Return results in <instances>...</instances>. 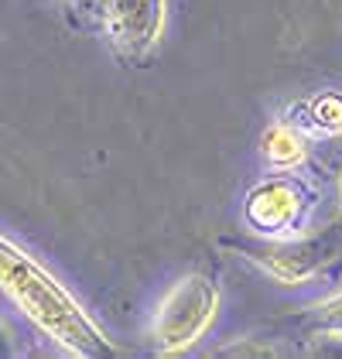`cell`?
I'll use <instances>...</instances> for the list:
<instances>
[{
	"instance_id": "1",
	"label": "cell",
	"mask_w": 342,
	"mask_h": 359,
	"mask_svg": "<svg viewBox=\"0 0 342 359\" xmlns=\"http://www.w3.org/2000/svg\"><path fill=\"white\" fill-rule=\"evenodd\" d=\"M0 291L65 353L83 359L116 356V346L31 253L0 236Z\"/></svg>"
},
{
	"instance_id": "2",
	"label": "cell",
	"mask_w": 342,
	"mask_h": 359,
	"mask_svg": "<svg viewBox=\"0 0 342 359\" xmlns=\"http://www.w3.org/2000/svg\"><path fill=\"white\" fill-rule=\"evenodd\" d=\"M216 308H219V287L209 277H182L168 291V298L161 302L158 315H154V325H151V339H154L158 353H165V356L185 353L212 325Z\"/></svg>"
},
{
	"instance_id": "3",
	"label": "cell",
	"mask_w": 342,
	"mask_h": 359,
	"mask_svg": "<svg viewBox=\"0 0 342 359\" xmlns=\"http://www.w3.org/2000/svg\"><path fill=\"white\" fill-rule=\"evenodd\" d=\"M100 28L123 62L144 65L165 31V0H107Z\"/></svg>"
},
{
	"instance_id": "4",
	"label": "cell",
	"mask_w": 342,
	"mask_h": 359,
	"mask_svg": "<svg viewBox=\"0 0 342 359\" xmlns=\"http://www.w3.org/2000/svg\"><path fill=\"white\" fill-rule=\"evenodd\" d=\"M305 189L301 182L294 178H271L264 185H256L254 192L247 195V222L254 226L256 233H267V236H278L294 229L301 216H305Z\"/></svg>"
},
{
	"instance_id": "5",
	"label": "cell",
	"mask_w": 342,
	"mask_h": 359,
	"mask_svg": "<svg viewBox=\"0 0 342 359\" xmlns=\"http://www.w3.org/2000/svg\"><path fill=\"white\" fill-rule=\"evenodd\" d=\"M254 253V260L267 264L271 271L285 280H298L318 264V250L305 247V243H274V247H260V250H247Z\"/></svg>"
},
{
	"instance_id": "6",
	"label": "cell",
	"mask_w": 342,
	"mask_h": 359,
	"mask_svg": "<svg viewBox=\"0 0 342 359\" xmlns=\"http://www.w3.org/2000/svg\"><path fill=\"white\" fill-rule=\"evenodd\" d=\"M260 151H264V158L271 161L274 168H294L301 165L305 158H308V147H305V137H301V130L298 127H291V123H274L264 140H260Z\"/></svg>"
},
{
	"instance_id": "7",
	"label": "cell",
	"mask_w": 342,
	"mask_h": 359,
	"mask_svg": "<svg viewBox=\"0 0 342 359\" xmlns=\"http://www.w3.org/2000/svg\"><path fill=\"white\" fill-rule=\"evenodd\" d=\"M301 110L308 113V123H301V127H308L315 134H325V137H339L342 134V93H318Z\"/></svg>"
},
{
	"instance_id": "8",
	"label": "cell",
	"mask_w": 342,
	"mask_h": 359,
	"mask_svg": "<svg viewBox=\"0 0 342 359\" xmlns=\"http://www.w3.org/2000/svg\"><path fill=\"white\" fill-rule=\"evenodd\" d=\"M305 325L312 329V335H322V332H339L342 335V294L322 302L318 308H312L305 315Z\"/></svg>"
},
{
	"instance_id": "9",
	"label": "cell",
	"mask_w": 342,
	"mask_h": 359,
	"mask_svg": "<svg viewBox=\"0 0 342 359\" xmlns=\"http://www.w3.org/2000/svg\"><path fill=\"white\" fill-rule=\"evenodd\" d=\"M69 7L83 18L86 25H93V28H100V21H103V7H107V0H69Z\"/></svg>"
},
{
	"instance_id": "10",
	"label": "cell",
	"mask_w": 342,
	"mask_h": 359,
	"mask_svg": "<svg viewBox=\"0 0 342 359\" xmlns=\"http://www.w3.org/2000/svg\"><path fill=\"white\" fill-rule=\"evenodd\" d=\"M278 349H271V346H264V342H254V339H247V342H236V346H226V349H219L216 356H274Z\"/></svg>"
},
{
	"instance_id": "11",
	"label": "cell",
	"mask_w": 342,
	"mask_h": 359,
	"mask_svg": "<svg viewBox=\"0 0 342 359\" xmlns=\"http://www.w3.org/2000/svg\"><path fill=\"white\" fill-rule=\"evenodd\" d=\"M14 356V332L4 325V318H0V359Z\"/></svg>"
},
{
	"instance_id": "12",
	"label": "cell",
	"mask_w": 342,
	"mask_h": 359,
	"mask_svg": "<svg viewBox=\"0 0 342 359\" xmlns=\"http://www.w3.org/2000/svg\"><path fill=\"white\" fill-rule=\"evenodd\" d=\"M336 158H339V165H342V134L336 137Z\"/></svg>"
}]
</instances>
